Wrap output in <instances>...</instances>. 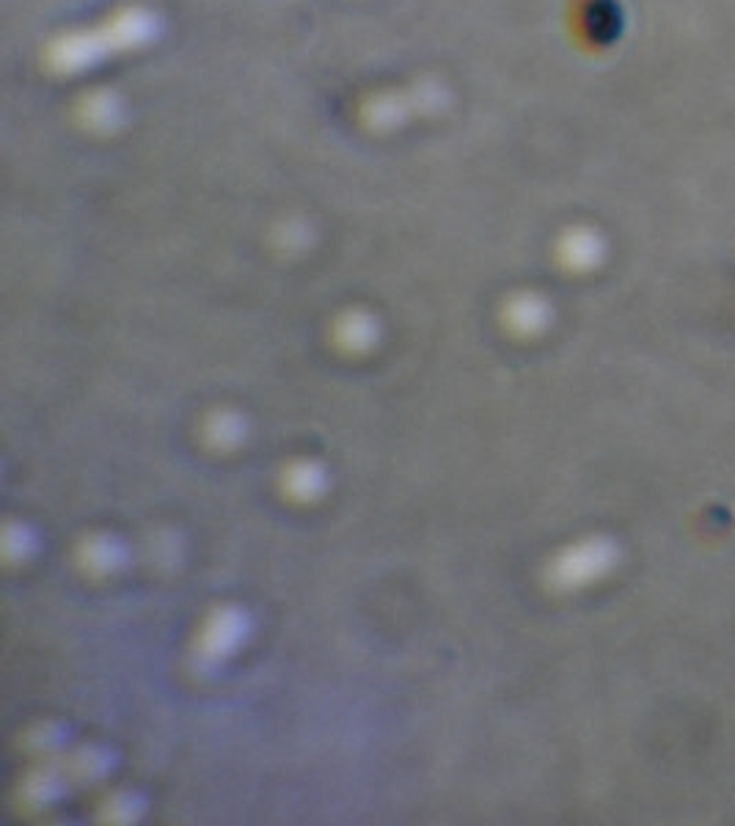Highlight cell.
<instances>
[{"label": "cell", "mask_w": 735, "mask_h": 826, "mask_svg": "<svg viewBox=\"0 0 735 826\" xmlns=\"http://www.w3.org/2000/svg\"><path fill=\"white\" fill-rule=\"evenodd\" d=\"M242 639V614L240 612H221L215 620H210L202 637V653L210 659H224L226 653L237 648Z\"/></svg>", "instance_id": "6da1fadb"}, {"label": "cell", "mask_w": 735, "mask_h": 826, "mask_svg": "<svg viewBox=\"0 0 735 826\" xmlns=\"http://www.w3.org/2000/svg\"><path fill=\"white\" fill-rule=\"evenodd\" d=\"M125 557V548L116 538L108 534H99V538L88 540L86 545V565H92L94 570H114L116 565Z\"/></svg>", "instance_id": "7a4b0ae2"}, {"label": "cell", "mask_w": 735, "mask_h": 826, "mask_svg": "<svg viewBox=\"0 0 735 826\" xmlns=\"http://www.w3.org/2000/svg\"><path fill=\"white\" fill-rule=\"evenodd\" d=\"M287 485L295 496L309 499V496H315L322 488V471L311 463H295L287 471Z\"/></svg>", "instance_id": "3957f363"}, {"label": "cell", "mask_w": 735, "mask_h": 826, "mask_svg": "<svg viewBox=\"0 0 735 826\" xmlns=\"http://www.w3.org/2000/svg\"><path fill=\"white\" fill-rule=\"evenodd\" d=\"M210 427H213V438L221 444H235V441H240V436H242L240 416H232V413H221V416H215V420L210 422Z\"/></svg>", "instance_id": "277c9868"}]
</instances>
